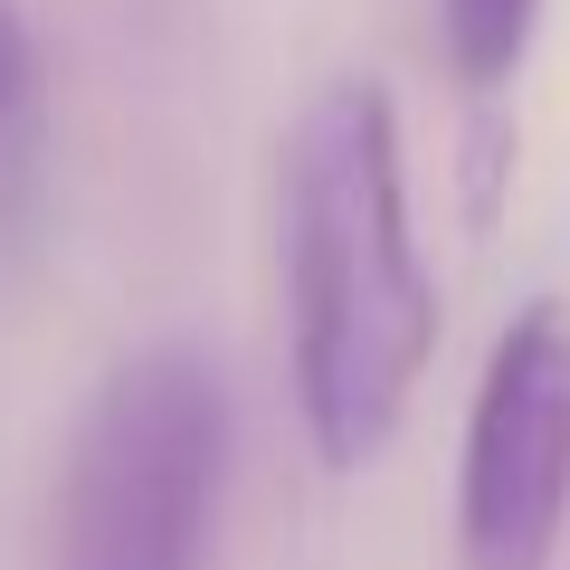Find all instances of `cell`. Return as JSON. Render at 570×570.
Segmentation results:
<instances>
[{
    "mask_svg": "<svg viewBox=\"0 0 570 570\" xmlns=\"http://www.w3.org/2000/svg\"><path fill=\"white\" fill-rule=\"evenodd\" d=\"M504 190H513V115L494 96H475V124H466V219L494 228L504 219Z\"/></svg>",
    "mask_w": 570,
    "mask_h": 570,
    "instance_id": "5",
    "label": "cell"
},
{
    "mask_svg": "<svg viewBox=\"0 0 570 570\" xmlns=\"http://www.w3.org/2000/svg\"><path fill=\"white\" fill-rule=\"evenodd\" d=\"M39 105V39H29L20 0H0V134Z\"/></svg>",
    "mask_w": 570,
    "mask_h": 570,
    "instance_id": "6",
    "label": "cell"
},
{
    "mask_svg": "<svg viewBox=\"0 0 570 570\" xmlns=\"http://www.w3.org/2000/svg\"><path fill=\"white\" fill-rule=\"evenodd\" d=\"M228 381L200 343H142L86 390L48 485V570H209Z\"/></svg>",
    "mask_w": 570,
    "mask_h": 570,
    "instance_id": "2",
    "label": "cell"
},
{
    "mask_svg": "<svg viewBox=\"0 0 570 570\" xmlns=\"http://www.w3.org/2000/svg\"><path fill=\"white\" fill-rule=\"evenodd\" d=\"M542 39V0H438V48L466 96H504Z\"/></svg>",
    "mask_w": 570,
    "mask_h": 570,
    "instance_id": "4",
    "label": "cell"
},
{
    "mask_svg": "<svg viewBox=\"0 0 570 570\" xmlns=\"http://www.w3.org/2000/svg\"><path fill=\"white\" fill-rule=\"evenodd\" d=\"M570 532V305L532 295L475 371L456 438V570H551Z\"/></svg>",
    "mask_w": 570,
    "mask_h": 570,
    "instance_id": "3",
    "label": "cell"
},
{
    "mask_svg": "<svg viewBox=\"0 0 570 570\" xmlns=\"http://www.w3.org/2000/svg\"><path fill=\"white\" fill-rule=\"evenodd\" d=\"M276 266H285V381L324 475H362L419 409L438 362V276L409 228L400 105L381 77L305 96L276 153Z\"/></svg>",
    "mask_w": 570,
    "mask_h": 570,
    "instance_id": "1",
    "label": "cell"
}]
</instances>
